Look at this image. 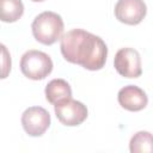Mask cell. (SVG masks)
<instances>
[{"mask_svg":"<svg viewBox=\"0 0 153 153\" xmlns=\"http://www.w3.org/2000/svg\"><path fill=\"white\" fill-rule=\"evenodd\" d=\"M61 54L66 61L80 65L88 71H99L104 67L108 48L105 42L82 29H73L61 38Z\"/></svg>","mask_w":153,"mask_h":153,"instance_id":"cell-1","label":"cell"},{"mask_svg":"<svg viewBox=\"0 0 153 153\" xmlns=\"http://www.w3.org/2000/svg\"><path fill=\"white\" fill-rule=\"evenodd\" d=\"M63 27L65 25L61 16L51 11H45L38 14L31 25L35 39L45 45H51L57 42V39H61Z\"/></svg>","mask_w":153,"mask_h":153,"instance_id":"cell-2","label":"cell"},{"mask_svg":"<svg viewBox=\"0 0 153 153\" xmlns=\"http://www.w3.org/2000/svg\"><path fill=\"white\" fill-rule=\"evenodd\" d=\"M22 73L31 80H42L53 71V61L50 56L39 50L26 51L20 60Z\"/></svg>","mask_w":153,"mask_h":153,"instance_id":"cell-3","label":"cell"},{"mask_svg":"<svg viewBox=\"0 0 153 153\" xmlns=\"http://www.w3.org/2000/svg\"><path fill=\"white\" fill-rule=\"evenodd\" d=\"M54 110L57 120L68 127L79 126L87 118V108L81 102L72 98L56 103L54 105Z\"/></svg>","mask_w":153,"mask_h":153,"instance_id":"cell-4","label":"cell"},{"mask_svg":"<svg viewBox=\"0 0 153 153\" xmlns=\"http://www.w3.org/2000/svg\"><path fill=\"white\" fill-rule=\"evenodd\" d=\"M114 66L117 73L124 78H139L142 73L140 54L133 48L120 49L115 55Z\"/></svg>","mask_w":153,"mask_h":153,"instance_id":"cell-5","label":"cell"},{"mask_svg":"<svg viewBox=\"0 0 153 153\" xmlns=\"http://www.w3.org/2000/svg\"><path fill=\"white\" fill-rule=\"evenodd\" d=\"M22 126L30 136H41L50 126V115L41 106L27 108L22 115Z\"/></svg>","mask_w":153,"mask_h":153,"instance_id":"cell-6","label":"cell"},{"mask_svg":"<svg viewBox=\"0 0 153 153\" xmlns=\"http://www.w3.org/2000/svg\"><path fill=\"white\" fill-rule=\"evenodd\" d=\"M147 7L143 0H118L115 6V17L127 25H137L146 17Z\"/></svg>","mask_w":153,"mask_h":153,"instance_id":"cell-7","label":"cell"},{"mask_svg":"<svg viewBox=\"0 0 153 153\" xmlns=\"http://www.w3.org/2000/svg\"><path fill=\"white\" fill-rule=\"evenodd\" d=\"M117 99L120 105L128 111H140L145 109L148 103L145 91L135 85H128L121 88L118 91Z\"/></svg>","mask_w":153,"mask_h":153,"instance_id":"cell-8","label":"cell"},{"mask_svg":"<svg viewBox=\"0 0 153 153\" xmlns=\"http://www.w3.org/2000/svg\"><path fill=\"white\" fill-rule=\"evenodd\" d=\"M45 98L49 103L56 104L67 98H72V88L69 84L63 79H53L48 82L44 90Z\"/></svg>","mask_w":153,"mask_h":153,"instance_id":"cell-9","label":"cell"},{"mask_svg":"<svg viewBox=\"0 0 153 153\" xmlns=\"http://www.w3.org/2000/svg\"><path fill=\"white\" fill-rule=\"evenodd\" d=\"M24 13L22 0H0V18L4 23H14Z\"/></svg>","mask_w":153,"mask_h":153,"instance_id":"cell-10","label":"cell"},{"mask_svg":"<svg viewBox=\"0 0 153 153\" xmlns=\"http://www.w3.org/2000/svg\"><path fill=\"white\" fill-rule=\"evenodd\" d=\"M131 153H153V135L148 131H137L130 139Z\"/></svg>","mask_w":153,"mask_h":153,"instance_id":"cell-11","label":"cell"},{"mask_svg":"<svg viewBox=\"0 0 153 153\" xmlns=\"http://www.w3.org/2000/svg\"><path fill=\"white\" fill-rule=\"evenodd\" d=\"M2 48V53H4V71H2V76L1 78H6L8 71H11V59L10 56H7V50L5 45H1Z\"/></svg>","mask_w":153,"mask_h":153,"instance_id":"cell-12","label":"cell"},{"mask_svg":"<svg viewBox=\"0 0 153 153\" xmlns=\"http://www.w3.org/2000/svg\"><path fill=\"white\" fill-rule=\"evenodd\" d=\"M31 1H35V2H41V1H44V0H31Z\"/></svg>","mask_w":153,"mask_h":153,"instance_id":"cell-13","label":"cell"}]
</instances>
